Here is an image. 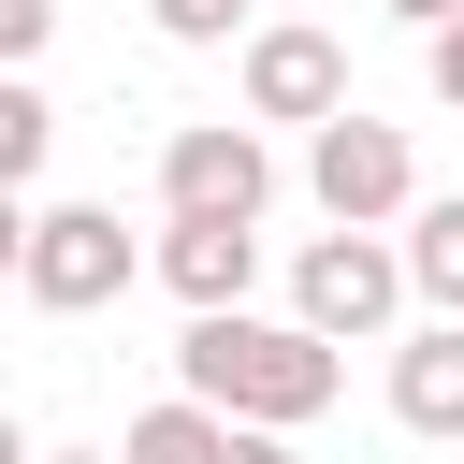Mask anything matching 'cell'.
Wrapping results in <instances>:
<instances>
[{
    "label": "cell",
    "mask_w": 464,
    "mask_h": 464,
    "mask_svg": "<svg viewBox=\"0 0 464 464\" xmlns=\"http://www.w3.org/2000/svg\"><path fill=\"white\" fill-rule=\"evenodd\" d=\"M174 392H203V406H232V420L304 435V420L348 392V362H334V334H319V319H246V304H203V319L174 334Z\"/></svg>",
    "instance_id": "6da1fadb"
},
{
    "label": "cell",
    "mask_w": 464,
    "mask_h": 464,
    "mask_svg": "<svg viewBox=\"0 0 464 464\" xmlns=\"http://www.w3.org/2000/svg\"><path fill=\"white\" fill-rule=\"evenodd\" d=\"M145 276V246L116 232V203H14V290L44 319H102Z\"/></svg>",
    "instance_id": "7a4b0ae2"
},
{
    "label": "cell",
    "mask_w": 464,
    "mask_h": 464,
    "mask_svg": "<svg viewBox=\"0 0 464 464\" xmlns=\"http://www.w3.org/2000/svg\"><path fill=\"white\" fill-rule=\"evenodd\" d=\"M406 290H420V276H406V246H392V232H348V218L290 261V319H319L334 348H377V334L406 319Z\"/></svg>",
    "instance_id": "3957f363"
},
{
    "label": "cell",
    "mask_w": 464,
    "mask_h": 464,
    "mask_svg": "<svg viewBox=\"0 0 464 464\" xmlns=\"http://www.w3.org/2000/svg\"><path fill=\"white\" fill-rule=\"evenodd\" d=\"M304 188H319V218H348V232L420 218V160H406V130H392V116H362V102L304 130Z\"/></svg>",
    "instance_id": "277c9868"
},
{
    "label": "cell",
    "mask_w": 464,
    "mask_h": 464,
    "mask_svg": "<svg viewBox=\"0 0 464 464\" xmlns=\"http://www.w3.org/2000/svg\"><path fill=\"white\" fill-rule=\"evenodd\" d=\"M276 203V145L261 116H188L160 145V218H261Z\"/></svg>",
    "instance_id": "5b68a950"
},
{
    "label": "cell",
    "mask_w": 464,
    "mask_h": 464,
    "mask_svg": "<svg viewBox=\"0 0 464 464\" xmlns=\"http://www.w3.org/2000/svg\"><path fill=\"white\" fill-rule=\"evenodd\" d=\"M246 116H290V130L348 116V44L334 29H246Z\"/></svg>",
    "instance_id": "8992f818"
},
{
    "label": "cell",
    "mask_w": 464,
    "mask_h": 464,
    "mask_svg": "<svg viewBox=\"0 0 464 464\" xmlns=\"http://www.w3.org/2000/svg\"><path fill=\"white\" fill-rule=\"evenodd\" d=\"M261 276V218H160V290L203 319V304H246Z\"/></svg>",
    "instance_id": "52a82bcc"
},
{
    "label": "cell",
    "mask_w": 464,
    "mask_h": 464,
    "mask_svg": "<svg viewBox=\"0 0 464 464\" xmlns=\"http://www.w3.org/2000/svg\"><path fill=\"white\" fill-rule=\"evenodd\" d=\"M392 420L406 435H464V319L392 334Z\"/></svg>",
    "instance_id": "ba28073f"
},
{
    "label": "cell",
    "mask_w": 464,
    "mask_h": 464,
    "mask_svg": "<svg viewBox=\"0 0 464 464\" xmlns=\"http://www.w3.org/2000/svg\"><path fill=\"white\" fill-rule=\"evenodd\" d=\"M116 464H232V406L174 392V406H145V420L116 435Z\"/></svg>",
    "instance_id": "9c48e42d"
},
{
    "label": "cell",
    "mask_w": 464,
    "mask_h": 464,
    "mask_svg": "<svg viewBox=\"0 0 464 464\" xmlns=\"http://www.w3.org/2000/svg\"><path fill=\"white\" fill-rule=\"evenodd\" d=\"M44 145H58V102L14 72V87H0V188H14V203H44Z\"/></svg>",
    "instance_id": "30bf717a"
},
{
    "label": "cell",
    "mask_w": 464,
    "mask_h": 464,
    "mask_svg": "<svg viewBox=\"0 0 464 464\" xmlns=\"http://www.w3.org/2000/svg\"><path fill=\"white\" fill-rule=\"evenodd\" d=\"M406 276H420L435 319H464V203H420L406 218Z\"/></svg>",
    "instance_id": "8fae6325"
},
{
    "label": "cell",
    "mask_w": 464,
    "mask_h": 464,
    "mask_svg": "<svg viewBox=\"0 0 464 464\" xmlns=\"http://www.w3.org/2000/svg\"><path fill=\"white\" fill-rule=\"evenodd\" d=\"M145 14H160V44H232L261 0H145Z\"/></svg>",
    "instance_id": "7c38bea8"
},
{
    "label": "cell",
    "mask_w": 464,
    "mask_h": 464,
    "mask_svg": "<svg viewBox=\"0 0 464 464\" xmlns=\"http://www.w3.org/2000/svg\"><path fill=\"white\" fill-rule=\"evenodd\" d=\"M44 44H58V0H0V58H14V72H29V58H44Z\"/></svg>",
    "instance_id": "4fadbf2b"
},
{
    "label": "cell",
    "mask_w": 464,
    "mask_h": 464,
    "mask_svg": "<svg viewBox=\"0 0 464 464\" xmlns=\"http://www.w3.org/2000/svg\"><path fill=\"white\" fill-rule=\"evenodd\" d=\"M420 72H435V102L464 116V14H450V29H420Z\"/></svg>",
    "instance_id": "5bb4252c"
},
{
    "label": "cell",
    "mask_w": 464,
    "mask_h": 464,
    "mask_svg": "<svg viewBox=\"0 0 464 464\" xmlns=\"http://www.w3.org/2000/svg\"><path fill=\"white\" fill-rule=\"evenodd\" d=\"M232 464H304V450H290L276 420H232Z\"/></svg>",
    "instance_id": "9a60e30c"
},
{
    "label": "cell",
    "mask_w": 464,
    "mask_h": 464,
    "mask_svg": "<svg viewBox=\"0 0 464 464\" xmlns=\"http://www.w3.org/2000/svg\"><path fill=\"white\" fill-rule=\"evenodd\" d=\"M392 14H406V29H450V14H464V0H392Z\"/></svg>",
    "instance_id": "2e32d148"
},
{
    "label": "cell",
    "mask_w": 464,
    "mask_h": 464,
    "mask_svg": "<svg viewBox=\"0 0 464 464\" xmlns=\"http://www.w3.org/2000/svg\"><path fill=\"white\" fill-rule=\"evenodd\" d=\"M29 464H116V450H29Z\"/></svg>",
    "instance_id": "e0dca14e"
}]
</instances>
